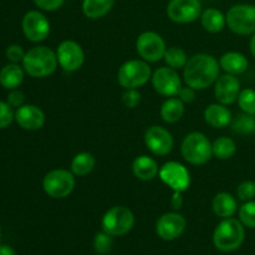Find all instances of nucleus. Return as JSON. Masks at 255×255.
I'll use <instances>...</instances> for the list:
<instances>
[{
	"label": "nucleus",
	"instance_id": "nucleus-38",
	"mask_svg": "<svg viewBox=\"0 0 255 255\" xmlns=\"http://www.w3.org/2000/svg\"><path fill=\"white\" fill-rule=\"evenodd\" d=\"M32 1L44 11H56L64 5L65 0H32Z\"/></svg>",
	"mask_w": 255,
	"mask_h": 255
},
{
	"label": "nucleus",
	"instance_id": "nucleus-44",
	"mask_svg": "<svg viewBox=\"0 0 255 255\" xmlns=\"http://www.w3.org/2000/svg\"><path fill=\"white\" fill-rule=\"evenodd\" d=\"M0 241H1V229H0Z\"/></svg>",
	"mask_w": 255,
	"mask_h": 255
},
{
	"label": "nucleus",
	"instance_id": "nucleus-30",
	"mask_svg": "<svg viewBox=\"0 0 255 255\" xmlns=\"http://www.w3.org/2000/svg\"><path fill=\"white\" fill-rule=\"evenodd\" d=\"M232 129L239 134H249L255 132V115L243 112L232 121Z\"/></svg>",
	"mask_w": 255,
	"mask_h": 255
},
{
	"label": "nucleus",
	"instance_id": "nucleus-37",
	"mask_svg": "<svg viewBox=\"0 0 255 255\" xmlns=\"http://www.w3.org/2000/svg\"><path fill=\"white\" fill-rule=\"evenodd\" d=\"M5 54H6L7 60H9L10 62L19 64V62H22V60H24L25 54H26V52L24 51V49H22L20 45L12 44V45H10V46H7L6 52H5Z\"/></svg>",
	"mask_w": 255,
	"mask_h": 255
},
{
	"label": "nucleus",
	"instance_id": "nucleus-19",
	"mask_svg": "<svg viewBox=\"0 0 255 255\" xmlns=\"http://www.w3.org/2000/svg\"><path fill=\"white\" fill-rule=\"evenodd\" d=\"M203 117L206 124L213 128H226L233 121V115L231 110L226 105H222L219 102L207 106Z\"/></svg>",
	"mask_w": 255,
	"mask_h": 255
},
{
	"label": "nucleus",
	"instance_id": "nucleus-34",
	"mask_svg": "<svg viewBox=\"0 0 255 255\" xmlns=\"http://www.w3.org/2000/svg\"><path fill=\"white\" fill-rule=\"evenodd\" d=\"M237 197L242 202L253 201L255 198V182L244 181L237 188Z\"/></svg>",
	"mask_w": 255,
	"mask_h": 255
},
{
	"label": "nucleus",
	"instance_id": "nucleus-15",
	"mask_svg": "<svg viewBox=\"0 0 255 255\" xmlns=\"http://www.w3.org/2000/svg\"><path fill=\"white\" fill-rule=\"evenodd\" d=\"M144 144L154 156H167L174 146L171 132L162 126H151L144 132Z\"/></svg>",
	"mask_w": 255,
	"mask_h": 255
},
{
	"label": "nucleus",
	"instance_id": "nucleus-16",
	"mask_svg": "<svg viewBox=\"0 0 255 255\" xmlns=\"http://www.w3.org/2000/svg\"><path fill=\"white\" fill-rule=\"evenodd\" d=\"M187 227L186 218L177 212L162 214L156 223V233L163 241H174L183 234Z\"/></svg>",
	"mask_w": 255,
	"mask_h": 255
},
{
	"label": "nucleus",
	"instance_id": "nucleus-27",
	"mask_svg": "<svg viewBox=\"0 0 255 255\" xmlns=\"http://www.w3.org/2000/svg\"><path fill=\"white\" fill-rule=\"evenodd\" d=\"M96 158L90 152H80L75 154L71 161V172L76 177H85L94 171Z\"/></svg>",
	"mask_w": 255,
	"mask_h": 255
},
{
	"label": "nucleus",
	"instance_id": "nucleus-17",
	"mask_svg": "<svg viewBox=\"0 0 255 255\" xmlns=\"http://www.w3.org/2000/svg\"><path fill=\"white\" fill-rule=\"evenodd\" d=\"M241 91V81L234 75L224 74L214 82V97L217 102L226 106L234 104Z\"/></svg>",
	"mask_w": 255,
	"mask_h": 255
},
{
	"label": "nucleus",
	"instance_id": "nucleus-18",
	"mask_svg": "<svg viewBox=\"0 0 255 255\" xmlns=\"http://www.w3.org/2000/svg\"><path fill=\"white\" fill-rule=\"evenodd\" d=\"M45 114L39 106L22 105L15 111V121L26 131H37L45 125Z\"/></svg>",
	"mask_w": 255,
	"mask_h": 255
},
{
	"label": "nucleus",
	"instance_id": "nucleus-39",
	"mask_svg": "<svg viewBox=\"0 0 255 255\" xmlns=\"http://www.w3.org/2000/svg\"><path fill=\"white\" fill-rule=\"evenodd\" d=\"M25 101V95L24 92L20 91V90H11L9 95H7V104L10 105L11 107H16L19 109L20 106L24 105Z\"/></svg>",
	"mask_w": 255,
	"mask_h": 255
},
{
	"label": "nucleus",
	"instance_id": "nucleus-29",
	"mask_svg": "<svg viewBox=\"0 0 255 255\" xmlns=\"http://www.w3.org/2000/svg\"><path fill=\"white\" fill-rule=\"evenodd\" d=\"M164 62L167 64V66L172 67L174 70L183 69L186 66L187 61H188V56H187L186 51L181 47L172 46L167 47L166 52H164L163 56Z\"/></svg>",
	"mask_w": 255,
	"mask_h": 255
},
{
	"label": "nucleus",
	"instance_id": "nucleus-26",
	"mask_svg": "<svg viewBox=\"0 0 255 255\" xmlns=\"http://www.w3.org/2000/svg\"><path fill=\"white\" fill-rule=\"evenodd\" d=\"M115 0H82V12L92 20L106 16L112 10Z\"/></svg>",
	"mask_w": 255,
	"mask_h": 255
},
{
	"label": "nucleus",
	"instance_id": "nucleus-14",
	"mask_svg": "<svg viewBox=\"0 0 255 255\" xmlns=\"http://www.w3.org/2000/svg\"><path fill=\"white\" fill-rule=\"evenodd\" d=\"M25 37L32 42H41L49 36L50 21L41 11L31 10L24 15L21 21Z\"/></svg>",
	"mask_w": 255,
	"mask_h": 255
},
{
	"label": "nucleus",
	"instance_id": "nucleus-9",
	"mask_svg": "<svg viewBox=\"0 0 255 255\" xmlns=\"http://www.w3.org/2000/svg\"><path fill=\"white\" fill-rule=\"evenodd\" d=\"M136 50L144 61L157 62L163 59L167 46L161 35L154 31H144L137 37Z\"/></svg>",
	"mask_w": 255,
	"mask_h": 255
},
{
	"label": "nucleus",
	"instance_id": "nucleus-23",
	"mask_svg": "<svg viewBox=\"0 0 255 255\" xmlns=\"http://www.w3.org/2000/svg\"><path fill=\"white\" fill-rule=\"evenodd\" d=\"M199 19L203 29L211 34H218L227 26L226 15L216 7H208L203 10Z\"/></svg>",
	"mask_w": 255,
	"mask_h": 255
},
{
	"label": "nucleus",
	"instance_id": "nucleus-40",
	"mask_svg": "<svg viewBox=\"0 0 255 255\" xmlns=\"http://www.w3.org/2000/svg\"><path fill=\"white\" fill-rule=\"evenodd\" d=\"M179 100L184 102V104H192L196 100V90L191 86H182L181 91L178 94Z\"/></svg>",
	"mask_w": 255,
	"mask_h": 255
},
{
	"label": "nucleus",
	"instance_id": "nucleus-32",
	"mask_svg": "<svg viewBox=\"0 0 255 255\" xmlns=\"http://www.w3.org/2000/svg\"><path fill=\"white\" fill-rule=\"evenodd\" d=\"M239 221L244 227L255 229V201L244 202L243 206L239 208Z\"/></svg>",
	"mask_w": 255,
	"mask_h": 255
},
{
	"label": "nucleus",
	"instance_id": "nucleus-8",
	"mask_svg": "<svg viewBox=\"0 0 255 255\" xmlns=\"http://www.w3.org/2000/svg\"><path fill=\"white\" fill-rule=\"evenodd\" d=\"M229 30L237 35H253L255 32V5L236 4L226 14Z\"/></svg>",
	"mask_w": 255,
	"mask_h": 255
},
{
	"label": "nucleus",
	"instance_id": "nucleus-10",
	"mask_svg": "<svg viewBox=\"0 0 255 255\" xmlns=\"http://www.w3.org/2000/svg\"><path fill=\"white\" fill-rule=\"evenodd\" d=\"M152 86L154 91L164 97L178 96L182 89V80L177 70L169 66L158 67L152 74L151 77Z\"/></svg>",
	"mask_w": 255,
	"mask_h": 255
},
{
	"label": "nucleus",
	"instance_id": "nucleus-7",
	"mask_svg": "<svg viewBox=\"0 0 255 255\" xmlns=\"http://www.w3.org/2000/svg\"><path fill=\"white\" fill-rule=\"evenodd\" d=\"M102 231L112 237H121L131 232L134 226V214L125 206H115L102 217Z\"/></svg>",
	"mask_w": 255,
	"mask_h": 255
},
{
	"label": "nucleus",
	"instance_id": "nucleus-35",
	"mask_svg": "<svg viewBox=\"0 0 255 255\" xmlns=\"http://www.w3.org/2000/svg\"><path fill=\"white\" fill-rule=\"evenodd\" d=\"M14 120L15 114L12 111V107L7 102L0 101V129L6 128Z\"/></svg>",
	"mask_w": 255,
	"mask_h": 255
},
{
	"label": "nucleus",
	"instance_id": "nucleus-5",
	"mask_svg": "<svg viewBox=\"0 0 255 255\" xmlns=\"http://www.w3.org/2000/svg\"><path fill=\"white\" fill-rule=\"evenodd\" d=\"M151 77V67L148 62L142 59H133L124 62L117 72V81L125 90L139 89L144 86Z\"/></svg>",
	"mask_w": 255,
	"mask_h": 255
},
{
	"label": "nucleus",
	"instance_id": "nucleus-11",
	"mask_svg": "<svg viewBox=\"0 0 255 255\" xmlns=\"http://www.w3.org/2000/svg\"><path fill=\"white\" fill-rule=\"evenodd\" d=\"M201 0H169L167 16L176 24H189L201 17Z\"/></svg>",
	"mask_w": 255,
	"mask_h": 255
},
{
	"label": "nucleus",
	"instance_id": "nucleus-2",
	"mask_svg": "<svg viewBox=\"0 0 255 255\" xmlns=\"http://www.w3.org/2000/svg\"><path fill=\"white\" fill-rule=\"evenodd\" d=\"M59 62H57L56 51L47 46H35L26 51L22 67L25 72L35 79L47 77L56 71Z\"/></svg>",
	"mask_w": 255,
	"mask_h": 255
},
{
	"label": "nucleus",
	"instance_id": "nucleus-41",
	"mask_svg": "<svg viewBox=\"0 0 255 255\" xmlns=\"http://www.w3.org/2000/svg\"><path fill=\"white\" fill-rule=\"evenodd\" d=\"M183 206V197H182V192L173 191V194L171 197V207L174 211H178Z\"/></svg>",
	"mask_w": 255,
	"mask_h": 255
},
{
	"label": "nucleus",
	"instance_id": "nucleus-24",
	"mask_svg": "<svg viewBox=\"0 0 255 255\" xmlns=\"http://www.w3.org/2000/svg\"><path fill=\"white\" fill-rule=\"evenodd\" d=\"M24 71L17 64L10 62L0 70V85L7 90H15L24 81Z\"/></svg>",
	"mask_w": 255,
	"mask_h": 255
},
{
	"label": "nucleus",
	"instance_id": "nucleus-21",
	"mask_svg": "<svg viewBox=\"0 0 255 255\" xmlns=\"http://www.w3.org/2000/svg\"><path fill=\"white\" fill-rule=\"evenodd\" d=\"M132 172L137 179L148 182L158 176L159 167L156 159L146 156V154H142V156L134 158L133 163H132Z\"/></svg>",
	"mask_w": 255,
	"mask_h": 255
},
{
	"label": "nucleus",
	"instance_id": "nucleus-6",
	"mask_svg": "<svg viewBox=\"0 0 255 255\" xmlns=\"http://www.w3.org/2000/svg\"><path fill=\"white\" fill-rule=\"evenodd\" d=\"M75 174L67 169H52L42 179V189L54 199H64L75 189Z\"/></svg>",
	"mask_w": 255,
	"mask_h": 255
},
{
	"label": "nucleus",
	"instance_id": "nucleus-33",
	"mask_svg": "<svg viewBox=\"0 0 255 255\" xmlns=\"http://www.w3.org/2000/svg\"><path fill=\"white\" fill-rule=\"evenodd\" d=\"M112 247H114L112 236L107 234L106 232L102 231L95 236L94 249L97 254H100V255L109 254L110 252H111Z\"/></svg>",
	"mask_w": 255,
	"mask_h": 255
},
{
	"label": "nucleus",
	"instance_id": "nucleus-42",
	"mask_svg": "<svg viewBox=\"0 0 255 255\" xmlns=\"http://www.w3.org/2000/svg\"><path fill=\"white\" fill-rule=\"evenodd\" d=\"M0 255H16V253L11 247L0 246Z\"/></svg>",
	"mask_w": 255,
	"mask_h": 255
},
{
	"label": "nucleus",
	"instance_id": "nucleus-12",
	"mask_svg": "<svg viewBox=\"0 0 255 255\" xmlns=\"http://www.w3.org/2000/svg\"><path fill=\"white\" fill-rule=\"evenodd\" d=\"M158 177L172 191L184 192L191 184V174L182 163L176 161L166 162L159 167Z\"/></svg>",
	"mask_w": 255,
	"mask_h": 255
},
{
	"label": "nucleus",
	"instance_id": "nucleus-22",
	"mask_svg": "<svg viewBox=\"0 0 255 255\" xmlns=\"http://www.w3.org/2000/svg\"><path fill=\"white\" fill-rule=\"evenodd\" d=\"M212 208L216 216L219 218H231L238 211V203L236 197L232 196L228 192H221L214 196L212 201Z\"/></svg>",
	"mask_w": 255,
	"mask_h": 255
},
{
	"label": "nucleus",
	"instance_id": "nucleus-43",
	"mask_svg": "<svg viewBox=\"0 0 255 255\" xmlns=\"http://www.w3.org/2000/svg\"><path fill=\"white\" fill-rule=\"evenodd\" d=\"M249 49H251L252 55L255 57V32L252 35L251 37V41H249Z\"/></svg>",
	"mask_w": 255,
	"mask_h": 255
},
{
	"label": "nucleus",
	"instance_id": "nucleus-3",
	"mask_svg": "<svg viewBox=\"0 0 255 255\" xmlns=\"http://www.w3.org/2000/svg\"><path fill=\"white\" fill-rule=\"evenodd\" d=\"M246 229L243 223L236 218H224L216 227L213 233V244L221 252H233L243 244Z\"/></svg>",
	"mask_w": 255,
	"mask_h": 255
},
{
	"label": "nucleus",
	"instance_id": "nucleus-28",
	"mask_svg": "<svg viewBox=\"0 0 255 255\" xmlns=\"http://www.w3.org/2000/svg\"><path fill=\"white\" fill-rule=\"evenodd\" d=\"M212 151H213L214 157H217L218 159H222V161H226V159L232 158L236 154L237 143L231 137H218L212 143Z\"/></svg>",
	"mask_w": 255,
	"mask_h": 255
},
{
	"label": "nucleus",
	"instance_id": "nucleus-1",
	"mask_svg": "<svg viewBox=\"0 0 255 255\" xmlns=\"http://www.w3.org/2000/svg\"><path fill=\"white\" fill-rule=\"evenodd\" d=\"M221 72L219 61L209 54H196L183 67V80L194 90H206L217 81Z\"/></svg>",
	"mask_w": 255,
	"mask_h": 255
},
{
	"label": "nucleus",
	"instance_id": "nucleus-20",
	"mask_svg": "<svg viewBox=\"0 0 255 255\" xmlns=\"http://www.w3.org/2000/svg\"><path fill=\"white\" fill-rule=\"evenodd\" d=\"M219 66L226 74L239 76L248 70L249 61L242 52L228 51L219 57Z\"/></svg>",
	"mask_w": 255,
	"mask_h": 255
},
{
	"label": "nucleus",
	"instance_id": "nucleus-13",
	"mask_svg": "<svg viewBox=\"0 0 255 255\" xmlns=\"http://www.w3.org/2000/svg\"><path fill=\"white\" fill-rule=\"evenodd\" d=\"M57 62L67 72H75L81 69L85 62V51L79 42L65 40L56 49Z\"/></svg>",
	"mask_w": 255,
	"mask_h": 255
},
{
	"label": "nucleus",
	"instance_id": "nucleus-36",
	"mask_svg": "<svg viewBox=\"0 0 255 255\" xmlns=\"http://www.w3.org/2000/svg\"><path fill=\"white\" fill-rule=\"evenodd\" d=\"M141 92L138 89H127L122 95V102L128 109H136L139 104H141Z\"/></svg>",
	"mask_w": 255,
	"mask_h": 255
},
{
	"label": "nucleus",
	"instance_id": "nucleus-31",
	"mask_svg": "<svg viewBox=\"0 0 255 255\" xmlns=\"http://www.w3.org/2000/svg\"><path fill=\"white\" fill-rule=\"evenodd\" d=\"M238 105L241 110L246 114L255 115V90L244 89L238 96Z\"/></svg>",
	"mask_w": 255,
	"mask_h": 255
},
{
	"label": "nucleus",
	"instance_id": "nucleus-25",
	"mask_svg": "<svg viewBox=\"0 0 255 255\" xmlns=\"http://www.w3.org/2000/svg\"><path fill=\"white\" fill-rule=\"evenodd\" d=\"M159 115L166 124H176L184 115V102L178 96L168 97L162 104Z\"/></svg>",
	"mask_w": 255,
	"mask_h": 255
},
{
	"label": "nucleus",
	"instance_id": "nucleus-4",
	"mask_svg": "<svg viewBox=\"0 0 255 255\" xmlns=\"http://www.w3.org/2000/svg\"><path fill=\"white\" fill-rule=\"evenodd\" d=\"M181 153L189 164L203 166L213 157L212 142L202 132H191L182 141Z\"/></svg>",
	"mask_w": 255,
	"mask_h": 255
}]
</instances>
